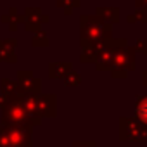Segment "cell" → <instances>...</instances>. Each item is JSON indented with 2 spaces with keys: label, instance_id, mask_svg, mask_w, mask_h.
<instances>
[{
  "label": "cell",
  "instance_id": "1",
  "mask_svg": "<svg viewBox=\"0 0 147 147\" xmlns=\"http://www.w3.org/2000/svg\"><path fill=\"white\" fill-rule=\"evenodd\" d=\"M113 36V30L111 24L102 21L99 16H82L80 19V38H82V45H88V43H100L107 38Z\"/></svg>",
  "mask_w": 147,
  "mask_h": 147
},
{
  "label": "cell",
  "instance_id": "2",
  "mask_svg": "<svg viewBox=\"0 0 147 147\" xmlns=\"http://www.w3.org/2000/svg\"><path fill=\"white\" fill-rule=\"evenodd\" d=\"M42 118L30 114L24 106L21 104V100H11L5 107H4V116H2V123L4 125H14V126H28L33 128L40 123Z\"/></svg>",
  "mask_w": 147,
  "mask_h": 147
},
{
  "label": "cell",
  "instance_id": "3",
  "mask_svg": "<svg viewBox=\"0 0 147 147\" xmlns=\"http://www.w3.org/2000/svg\"><path fill=\"white\" fill-rule=\"evenodd\" d=\"M133 67H135V50L128 45L116 49L113 57V66H111V76L126 78L128 71H131Z\"/></svg>",
  "mask_w": 147,
  "mask_h": 147
},
{
  "label": "cell",
  "instance_id": "4",
  "mask_svg": "<svg viewBox=\"0 0 147 147\" xmlns=\"http://www.w3.org/2000/svg\"><path fill=\"white\" fill-rule=\"evenodd\" d=\"M119 135L123 140L145 142L147 140V126L144 123H140L137 118H121L119 119Z\"/></svg>",
  "mask_w": 147,
  "mask_h": 147
},
{
  "label": "cell",
  "instance_id": "5",
  "mask_svg": "<svg viewBox=\"0 0 147 147\" xmlns=\"http://www.w3.org/2000/svg\"><path fill=\"white\" fill-rule=\"evenodd\" d=\"M5 133L9 138V144L14 147H33L31 142V128L28 126H14V125H4Z\"/></svg>",
  "mask_w": 147,
  "mask_h": 147
},
{
  "label": "cell",
  "instance_id": "6",
  "mask_svg": "<svg viewBox=\"0 0 147 147\" xmlns=\"http://www.w3.org/2000/svg\"><path fill=\"white\" fill-rule=\"evenodd\" d=\"M18 82H19V85H21V88H23L24 94H40L42 82L33 75L31 71H19Z\"/></svg>",
  "mask_w": 147,
  "mask_h": 147
},
{
  "label": "cell",
  "instance_id": "7",
  "mask_svg": "<svg viewBox=\"0 0 147 147\" xmlns=\"http://www.w3.org/2000/svg\"><path fill=\"white\" fill-rule=\"evenodd\" d=\"M42 23H47V18L38 7H28L24 11V28L28 31H38Z\"/></svg>",
  "mask_w": 147,
  "mask_h": 147
},
{
  "label": "cell",
  "instance_id": "8",
  "mask_svg": "<svg viewBox=\"0 0 147 147\" xmlns=\"http://www.w3.org/2000/svg\"><path fill=\"white\" fill-rule=\"evenodd\" d=\"M73 69V64L71 62H52L49 64V76L55 78V80H64V76Z\"/></svg>",
  "mask_w": 147,
  "mask_h": 147
},
{
  "label": "cell",
  "instance_id": "9",
  "mask_svg": "<svg viewBox=\"0 0 147 147\" xmlns=\"http://www.w3.org/2000/svg\"><path fill=\"white\" fill-rule=\"evenodd\" d=\"M95 16H99L102 21L113 24V23H118L119 21V11L116 7H99L95 11Z\"/></svg>",
  "mask_w": 147,
  "mask_h": 147
},
{
  "label": "cell",
  "instance_id": "10",
  "mask_svg": "<svg viewBox=\"0 0 147 147\" xmlns=\"http://www.w3.org/2000/svg\"><path fill=\"white\" fill-rule=\"evenodd\" d=\"M14 47H16V40H0V61H16L14 55Z\"/></svg>",
  "mask_w": 147,
  "mask_h": 147
},
{
  "label": "cell",
  "instance_id": "11",
  "mask_svg": "<svg viewBox=\"0 0 147 147\" xmlns=\"http://www.w3.org/2000/svg\"><path fill=\"white\" fill-rule=\"evenodd\" d=\"M135 118L147 126V95H142L135 102Z\"/></svg>",
  "mask_w": 147,
  "mask_h": 147
},
{
  "label": "cell",
  "instance_id": "12",
  "mask_svg": "<svg viewBox=\"0 0 147 147\" xmlns=\"http://www.w3.org/2000/svg\"><path fill=\"white\" fill-rule=\"evenodd\" d=\"M57 7H61V9H64V12L71 14L73 9L80 7V0H57Z\"/></svg>",
  "mask_w": 147,
  "mask_h": 147
},
{
  "label": "cell",
  "instance_id": "13",
  "mask_svg": "<svg viewBox=\"0 0 147 147\" xmlns=\"http://www.w3.org/2000/svg\"><path fill=\"white\" fill-rule=\"evenodd\" d=\"M128 21H130V23H133V21L147 23V5H145V7H137V12L131 14V16L128 18Z\"/></svg>",
  "mask_w": 147,
  "mask_h": 147
},
{
  "label": "cell",
  "instance_id": "14",
  "mask_svg": "<svg viewBox=\"0 0 147 147\" xmlns=\"http://www.w3.org/2000/svg\"><path fill=\"white\" fill-rule=\"evenodd\" d=\"M33 45H35V47H47V45H49V36H47V33L42 31V30H38L36 35L33 36Z\"/></svg>",
  "mask_w": 147,
  "mask_h": 147
},
{
  "label": "cell",
  "instance_id": "15",
  "mask_svg": "<svg viewBox=\"0 0 147 147\" xmlns=\"http://www.w3.org/2000/svg\"><path fill=\"white\" fill-rule=\"evenodd\" d=\"M80 82H82V76L78 75V73H75L73 69H71L67 75L64 76V83H66L67 87H75V85H78Z\"/></svg>",
  "mask_w": 147,
  "mask_h": 147
},
{
  "label": "cell",
  "instance_id": "16",
  "mask_svg": "<svg viewBox=\"0 0 147 147\" xmlns=\"http://www.w3.org/2000/svg\"><path fill=\"white\" fill-rule=\"evenodd\" d=\"M135 50L147 55V38H138L137 43H135Z\"/></svg>",
  "mask_w": 147,
  "mask_h": 147
},
{
  "label": "cell",
  "instance_id": "17",
  "mask_svg": "<svg viewBox=\"0 0 147 147\" xmlns=\"http://www.w3.org/2000/svg\"><path fill=\"white\" fill-rule=\"evenodd\" d=\"M71 147H95L94 142H75Z\"/></svg>",
  "mask_w": 147,
  "mask_h": 147
},
{
  "label": "cell",
  "instance_id": "18",
  "mask_svg": "<svg viewBox=\"0 0 147 147\" xmlns=\"http://www.w3.org/2000/svg\"><path fill=\"white\" fill-rule=\"evenodd\" d=\"M135 4H137V7H145L147 0H135Z\"/></svg>",
  "mask_w": 147,
  "mask_h": 147
},
{
  "label": "cell",
  "instance_id": "19",
  "mask_svg": "<svg viewBox=\"0 0 147 147\" xmlns=\"http://www.w3.org/2000/svg\"><path fill=\"white\" fill-rule=\"evenodd\" d=\"M142 82H144V85L147 87V69H145V71L142 73Z\"/></svg>",
  "mask_w": 147,
  "mask_h": 147
}]
</instances>
